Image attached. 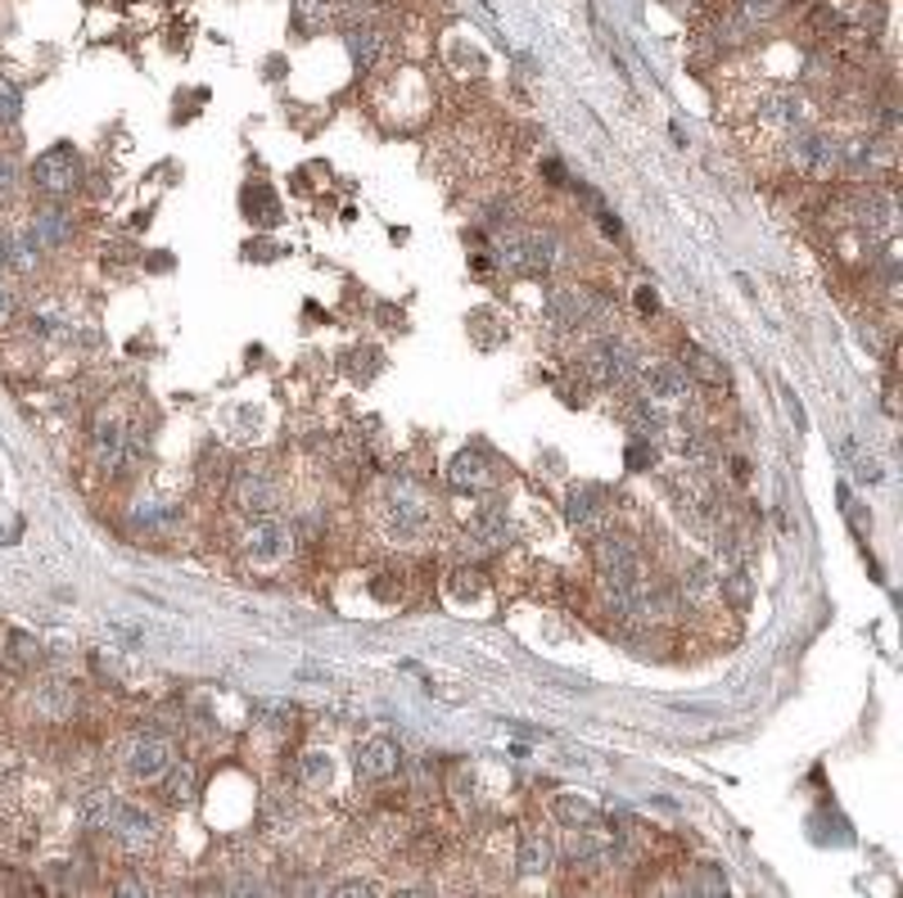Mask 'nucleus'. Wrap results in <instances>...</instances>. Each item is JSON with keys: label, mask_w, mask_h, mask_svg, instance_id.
<instances>
[{"label": "nucleus", "mask_w": 903, "mask_h": 898, "mask_svg": "<svg viewBox=\"0 0 903 898\" xmlns=\"http://www.w3.org/2000/svg\"><path fill=\"white\" fill-rule=\"evenodd\" d=\"M371 889H375L371 881H344V885H339L335 894H371Z\"/></svg>", "instance_id": "nucleus-34"}, {"label": "nucleus", "mask_w": 903, "mask_h": 898, "mask_svg": "<svg viewBox=\"0 0 903 898\" xmlns=\"http://www.w3.org/2000/svg\"><path fill=\"white\" fill-rule=\"evenodd\" d=\"M556 818H560L569 831H583V826H596V822H601V813H596L587 799H579V795H560V799H556Z\"/></svg>", "instance_id": "nucleus-25"}, {"label": "nucleus", "mask_w": 903, "mask_h": 898, "mask_svg": "<svg viewBox=\"0 0 903 898\" xmlns=\"http://www.w3.org/2000/svg\"><path fill=\"white\" fill-rule=\"evenodd\" d=\"M352 768H357L361 782H388V776H398L403 754H398V745H394V740L371 736V740H361V745H357Z\"/></svg>", "instance_id": "nucleus-16"}, {"label": "nucleus", "mask_w": 903, "mask_h": 898, "mask_svg": "<svg viewBox=\"0 0 903 898\" xmlns=\"http://www.w3.org/2000/svg\"><path fill=\"white\" fill-rule=\"evenodd\" d=\"M565 520H569V528H574V533H587V537L606 533L610 528V497L601 492L596 484L569 488V497H565Z\"/></svg>", "instance_id": "nucleus-10"}, {"label": "nucleus", "mask_w": 903, "mask_h": 898, "mask_svg": "<svg viewBox=\"0 0 903 898\" xmlns=\"http://www.w3.org/2000/svg\"><path fill=\"white\" fill-rule=\"evenodd\" d=\"M14 312H18V303H14V289L0 280V325H10L14 321Z\"/></svg>", "instance_id": "nucleus-31"}, {"label": "nucleus", "mask_w": 903, "mask_h": 898, "mask_svg": "<svg viewBox=\"0 0 903 898\" xmlns=\"http://www.w3.org/2000/svg\"><path fill=\"white\" fill-rule=\"evenodd\" d=\"M27 230H33V239L41 245V253H64L73 245V235H77V222L64 203H37L33 208V217H27Z\"/></svg>", "instance_id": "nucleus-11"}, {"label": "nucleus", "mask_w": 903, "mask_h": 898, "mask_svg": "<svg viewBox=\"0 0 903 898\" xmlns=\"http://www.w3.org/2000/svg\"><path fill=\"white\" fill-rule=\"evenodd\" d=\"M447 478H452V488H457V492H470V497L488 492V488L497 484V474H493V461H488L484 452H461L457 461L447 465Z\"/></svg>", "instance_id": "nucleus-18"}, {"label": "nucleus", "mask_w": 903, "mask_h": 898, "mask_svg": "<svg viewBox=\"0 0 903 898\" xmlns=\"http://www.w3.org/2000/svg\"><path fill=\"white\" fill-rule=\"evenodd\" d=\"M18 190H23V172H18V163H14L10 154H0V208L14 203Z\"/></svg>", "instance_id": "nucleus-29"}, {"label": "nucleus", "mask_w": 903, "mask_h": 898, "mask_svg": "<svg viewBox=\"0 0 903 898\" xmlns=\"http://www.w3.org/2000/svg\"><path fill=\"white\" fill-rule=\"evenodd\" d=\"M117 803H123V795H117L113 786H96V790H86L82 799H77V822L86 826V831H109V822H113V813H117Z\"/></svg>", "instance_id": "nucleus-21"}, {"label": "nucleus", "mask_w": 903, "mask_h": 898, "mask_svg": "<svg viewBox=\"0 0 903 898\" xmlns=\"http://www.w3.org/2000/svg\"><path fill=\"white\" fill-rule=\"evenodd\" d=\"M181 506L176 501H136L132 511H127V524L145 537H168L172 528H181Z\"/></svg>", "instance_id": "nucleus-19"}, {"label": "nucleus", "mask_w": 903, "mask_h": 898, "mask_svg": "<svg viewBox=\"0 0 903 898\" xmlns=\"http://www.w3.org/2000/svg\"><path fill=\"white\" fill-rule=\"evenodd\" d=\"M579 366H583V375H587L592 384H601V388H632V384H638L642 352L632 348L628 339H619V335H596V339L583 344Z\"/></svg>", "instance_id": "nucleus-3"}, {"label": "nucleus", "mask_w": 903, "mask_h": 898, "mask_svg": "<svg viewBox=\"0 0 903 898\" xmlns=\"http://www.w3.org/2000/svg\"><path fill=\"white\" fill-rule=\"evenodd\" d=\"M759 123L791 136L800 127H808V100L795 96V91H772V96H759Z\"/></svg>", "instance_id": "nucleus-15"}, {"label": "nucleus", "mask_w": 903, "mask_h": 898, "mask_svg": "<svg viewBox=\"0 0 903 898\" xmlns=\"http://www.w3.org/2000/svg\"><path fill=\"white\" fill-rule=\"evenodd\" d=\"M330 14H335V0H294V23L304 27V33L321 27Z\"/></svg>", "instance_id": "nucleus-28"}, {"label": "nucleus", "mask_w": 903, "mask_h": 898, "mask_svg": "<svg viewBox=\"0 0 903 898\" xmlns=\"http://www.w3.org/2000/svg\"><path fill=\"white\" fill-rule=\"evenodd\" d=\"M787 411H791V421H795V429H804V425H808V421H804V407H800V398L791 394V388H787Z\"/></svg>", "instance_id": "nucleus-33"}, {"label": "nucleus", "mask_w": 903, "mask_h": 898, "mask_svg": "<svg viewBox=\"0 0 903 898\" xmlns=\"http://www.w3.org/2000/svg\"><path fill=\"white\" fill-rule=\"evenodd\" d=\"M344 10L352 14V23H361V18H371L380 10V0H344Z\"/></svg>", "instance_id": "nucleus-32"}, {"label": "nucleus", "mask_w": 903, "mask_h": 898, "mask_svg": "<svg viewBox=\"0 0 903 898\" xmlns=\"http://www.w3.org/2000/svg\"><path fill=\"white\" fill-rule=\"evenodd\" d=\"M638 384H642V398L659 402V407H673V402H686L691 394V379L678 362H665V357H642V366H638Z\"/></svg>", "instance_id": "nucleus-9"}, {"label": "nucleus", "mask_w": 903, "mask_h": 898, "mask_svg": "<svg viewBox=\"0 0 903 898\" xmlns=\"http://www.w3.org/2000/svg\"><path fill=\"white\" fill-rule=\"evenodd\" d=\"M172 763H176V750H172V740L159 736V732H140L127 745V759H123V768H127V776L136 786H159Z\"/></svg>", "instance_id": "nucleus-8"}, {"label": "nucleus", "mask_w": 903, "mask_h": 898, "mask_svg": "<svg viewBox=\"0 0 903 898\" xmlns=\"http://www.w3.org/2000/svg\"><path fill=\"white\" fill-rule=\"evenodd\" d=\"M510 542V520L497 506H479L470 515V528H466V551L470 556H488V551H502Z\"/></svg>", "instance_id": "nucleus-13"}, {"label": "nucleus", "mask_w": 903, "mask_h": 898, "mask_svg": "<svg viewBox=\"0 0 903 898\" xmlns=\"http://www.w3.org/2000/svg\"><path fill=\"white\" fill-rule=\"evenodd\" d=\"M82 182H86V163L69 140L41 149V154L33 159V167H27V186L50 203H69L82 190Z\"/></svg>", "instance_id": "nucleus-2"}, {"label": "nucleus", "mask_w": 903, "mask_h": 898, "mask_svg": "<svg viewBox=\"0 0 903 898\" xmlns=\"http://www.w3.org/2000/svg\"><path fill=\"white\" fill-rule=\"evenodd\" d=\"M678 366L686 371V379H701V384H709V388L728 384V366H722L714 352L696 348V344H686V348H682V362H678Z\"/></svg>", "instance_id": "nucleus-23"}, {"label": "nucleus", "mask_w": 903, "mask_h": 898, "mask_svg": "<svg viewBox=\"0 0 903 898\" xmlns=\"http://www.w3.org/2000/svg\"><path fill=\"white\" fill-rule=\"evenodd\" d=\"M109 840L123 849L127 858H149L159 849V840H163V822L149 813L145 803H136V799H123L117 803V813H113V822H109Z\"/></svg>", "instance_id": "nucleus-6"}, {"label": "nucleus", "mask_w": 903, "mask_h": 898, "mask_svg": "<svg viewBox=\"0 0 903 898\" xmlns=\"http://www.w3.org/2000/svg\"><path fill=\"white\" fill-rule=\"evenodd\" d=\"M556 835L552 831H542V826H529L520 835V853H516V866L524 876H547L552 866H556Z\"/></svg>", "instance_id": "nucleus-17"}, {"label": "nucleus", "mask_w": 903, "mask_h": 898, "mask_svg": "<svg viewBox=\"0 0 903 898\" xmlns=\"http://www.w3.org/2000/svg\"><path fill=\"white\" fill-rule=\"evenodd\" d=\"M298 547V533L294 524H285L281 515H253L239 533V556L258 569H271V564H285Z\"/></svg>", "instance_id": "nucleus-4"}, {"label": "nucleus", "mask_w": 903, "mask_h": 898, "mask_svg": "<svg viewBox=\"0 0 903 898\" xmlns=\"http://www.w3.org/2000/svg\"><path fill=\"white\" fill-rule=\"evenodd\" d=\"M33 704H37L41 718H50V723H69L73 709H77V696H73L69 682H37Z\"/></svg>", "instance_id": "nucleus-22"}, {"label": "nucleus", "mask_w": 903, "mask_h": 898, "mask_svg": "<svg viewBox=\"0 0 903 898\" xmlns=\"http://www.w3.org/2000/svg\"><path fill=\"white\" fill-rule=\"evenodd\" d=\"M163 795H168V803L195 799V768L190 763H172L168 776H163Z\"/></svg>", "instance_id": "nucleus-26"}, {"label": "nucleus", "mask_w": 903, "mask_h": 898, "mask_svg": "<svg viewBox=\"0 0 903 898\" xmlns=\"http://www.w3.org/2000/svg\"><path fill=\"white\" fill-rule=\"evenodd\" d=\"M23 117V91H18V82L0 73V132L14 127Z\"/></svg>", "instance_id": "nucleus-27"}, {"label": "nucleus", "mask_w": 903, "mask_h": 898, "mask_svg": "<svg viewBox=\"0 0 903 898\" xmlns=\"http://www.w3.org/2000/svg\"><path fill=\"white\" fill-rule=\"evenodd\" d=\"M344 41H348V54H352V64H357V73H371L380 59H384V33L375 23H348V33H344Z\"/></svg>", "instance_id": "nucleus-20"}, {"label": "nucleus", "mask_w": 903, "mask_h": 898, "mask_svg": "<svg viewBox=\"0 0 903 898\" xmlns=\"http://www.w3.org/2000/svg\"><path fill=\"white\" fill-rule=\"evenodd\" d=\"M371 524L388 547H420L434 533V501L416 474L394 470L371 492Z\"/></svg>", "instance_id": "nucleus-1"}, {"label": "nucleus", "mask_w": 903, "mask_h": 898, "mask_svg": "<svg viewBox=\"0 0 903 898\" xmlns=\"http://www.w3.org/2000/svg\"><path fill=\"white\" fill-rule=\"evenodd\" d=\"M294 776H298V786H308V790H330V782H335V759L325 750H304L294 763Z\"/></svg>", "instance_id": "nucleus-24"}, {"label": "nucleus", "mask_w": 903, "mask_h": 898, "mask_svg": "<svg viewBox=\"0 0 903 898\" xmlns=\"http://www.w3.org/2000/svg\"><path fill=\"white\" fill-rule=\"evenodd\" d=\"M231 506L239 515H276L281 506V474L267 461H245L231 474Z\"/></svg>", "instance_id": "nucleus-5"}, {"label": "nucleus", "mask_w": 903, "mask_h": 898, "mask_svg": "<svg viewBox=\"0 0 903 898\" xmlns=\"http://www.w3.org/2000/svg\"><path fill=\"white\" fill-rule=\"evenodd\" d=\"M718 569L709 560H691L682 564V574H678V601L691 606V610H705L714 601H722V591H718Z\"/></svg>", "instance_id": "nucleus-14"}, {"label": "nucleus", "mask_w": 903, "mask_h": 898, "mask_svg": "<svg viewBox=\"0 0 903 898\" xmlns=\"http://www.w3.org/2000/svg\"><path fill=\"white\" fill-rule=\"evenodd\" d=\"M787 154H791V167L800 176H813V182H822V176H836L840 172V145L831 132H813V127H800L787 136Z\"/></svg>", "instance_id": "nucleus-7"}, {"label": "nucleus", "mask_w": 903, "mask_h": 898, "mask_svg": "<svg viewBox=\"0 0 903 898\" xmlns=\"http://www.w3.org/2000/svg\"><path fill=\"white\" fill-rule=\"evenodd\" d=\"M127 452H132V434L123 421H100L96 434H90V461H96L100 474H117L127 465Z\"/></svg>", "instance_id": "nucleus-12"}, {"label": "nucleus", "mask_w": 903, "mask_h": 898, "mask_svg": "<svg viewBox=\"0 0 903 898\" xmlns=\"http://www.w3.org/2000/svg\"><path fill=\"white\" fill-rule=\"evenodd\" d=\"M638 308H642V312H655V308H659L655 289H638Z\"/></svg>", "instance_id": "nucleus-35"}, {"label": "nucleus", "mask_w": 903, "mask_h": 898, "mask_svg": "<svg viewBox=\"0 0 903 898\" xmlns=\"http://www.w3.org/2000/svg\"><path fill=\"white\" fill-rule=\"evenodd\" d=\"M628 465H632V470H646V465H655V447H646V442L638 438V442L628 447Z\"/></svg>", "instance_id": "nucleus-30"}]
</instances>
